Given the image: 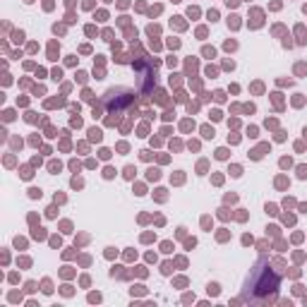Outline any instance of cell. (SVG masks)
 Here are the masks:
<instances>
[{"label":"cell","mask_w":307,"mask_h":307,"mask_svg":"<svg viewBox=\"0 0 307 307\" xmlns=\"http://www.w3.org/2000/svg\"><path fill=\"white\" fill-rule=\"evenodd\" d=\"M250 285H252V290H254V293H262V290L274 293L278 288V276H269V271H267V276H264V278H257V274H254V276H252V281H250Z\"/></svg>","instance_id":"6da1fadb"}]
</instances>
